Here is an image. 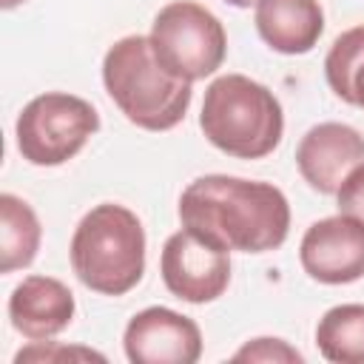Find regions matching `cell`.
Returning a JSON list of instances; mask_svg holds the SVG:
<instances>
[{
    "label": "cell",
    "instance_id": "obj_2",
    "mask_svg": "<svg viewBox=\"0 0 364 364\" xmlns=\"http://www.w3.org/2000/svg\"><path fill=\"white\" fill-rule=\"evenodd\" d=\"M102 85L122 117L142 131L176 128L193 97V82L171 74L145 34H128L105 51Z\"/></svg>",
    "mask_w": 364,
    "mask_h": 364
},
{
    "label": "cell",
    "instance_id": "obj_19",
    "mask_svg": "<svg viewBox=\"0 0 364 364\" xmlns=\"http://www.w3.org/2000/svg\"><path fill=\"white\" fill-rule=\"evenodd\" d=\"M225 3H230V6H236V9H247V6H256V0H225Z\"/></svg>",
    "mask_w": 364,
    "mask_h": 364
},
{
    "label": "cell",
    "instance_id": "obj_18",
    "mask_svg": "<svg viewBox=\"0 0 364 364\" xmlns=\"http://www.w3.org/2000/svg\"><path fill=\"white\" fill-rule=\"evenodd\" d=\"M336 205H338V213L353 216L364 225V162L344 176V182L336 191Z\"/></svg>",
    "mask_w": 364,
    "mask_h": 364
},
{
    "label": "cell",
    "instance_id": "obj_9",
    "mask_svg": "<svg viewBox=\"0 0 364 364\" xmlns=\"http://www.w3.org/2000/svg\"><path fill=\"white\" fill-rule=\"evenodd\" d=\"M131 364H193L202 355V330L171 307L139 310L122 333Z\"/></svg>",
    "mask_w": 364,
    "mask_h": 364
},
{
    "label": "cell",
    "instance_id": "obj_6",
    "mask_svg": "<svg viewBox=\"0 0 364 364\" xmlns=\"http://www.w3.org/2000/svg\"><path fill=\"white\" fill-rule=\"evenodd\" d=\"M148 37L159 63L188 82L216 74L228 54L225 26L196 0H173L162 6Z\"/></svg>",
    "mask_w": 364,
    "mask_h": 364
},
{
    "label": "cell",
    "instance_id": "obj_11",
    "mask_svg": "<svg viewBox=\"0 0 364 364\" xmlns=\"http://www.w3.org/2000/svg\"><path fill=\"white\" fill-rule=\"evenodd\" d=\"M74 293L51 276H26L9 296L11 327L28 341H48L74 321Z\"/></svg>",
    "mask_w": 364,
    "mask_h": 364
},
{
    "label": "cell",
    "instance_id": "obj_13",
    "mask_svg": "<svg viewBox=\"0 0 364 364\" xmlns=\"http://www.w3.org/2000/svg\"><path fill=\"white\" fill-rule=\"evenodd\" d=\"M43 228L31 205L14 193H0V273L23 270L40 250Z\"/></svg>",
    "mask_w": 364,
    "mask_h": 364
},
{
    "label": "cell",
    "instance_id": "obj_14",
    "mask_svg": "<svg viewBox=\"0 0 364 364\" xmlns=\"http://www.w3.org/2000/svg\"><path fill=\"white\" fill-rule=\"evenodd\" d=\"M330 91L355 108H364V23L338 34L324 57Z\"/></svg>",
    "mask_w": 364,
    "mask_h": 364
},
{
    "label": "cell",
    "instance_id": "obj_17",
    "mask_svg": "<svg viewBox=\"0 0 364 364\" xmlns=\"http://www.w3.org/2000/svg\"><path fill=\"white\" fill-rule=\"evenodd\" d=\"M63 358H97V361H105L102 353H94L88 347H63V344H54L51 338L48 341H31V347L20 350L14 355L17 364L23 361H63Z\"/></svg>",
    "mask_w": 364,
    "mask_h": 364
},
{
    "label": "cell",
    "instance_id": "obj_15",
    "mask_svg": "<svg viewBox=\"0 0 364 364\" xmlns=\"http://www.w3.org/2000/svg\"><path fill=\"white\" fill-rule=\"evenodd\" d=\"M316 347L327 361L364 364V304H336L316 324Z\"/></svg>",
    "mask_w": 364,
    "mask_h": 364
},
{
    "label": "cell",
    "instance_id": "obj_1",
    "mask_svg": "<svg viewBox=\"0 0 364 364\" xmlns=\"http://www.w3.org/2000/svg\"><path fill=\"white\" fill-rule=\"evenodd\" d=\"M179 222L219 250L267 253L290 233V205L270 182L208 173L182 191Z\"/></svg>",
    "mask_w": 364,
    "mask_h": 364
},
{
    "label": "cell",
    "instance_id": "obj_12",
    "mask_svg": "<svg viewBox=\"0 0 364 364\" xmlns=\"http://www.w3.org/2000/svg\"><path fill=\"white\" fill-rule=\"evenodd\" d=\"M253 23L267 48L296 57L316 48L324 31L318 0H256Z\"/></svg>",
    "mask_w": 364,
    "mask_h": 364
},
{
    "label": "cell",
    "instance_id": "obj_5",
    "mask_svg": "<svg viewBox=\"0 0 364 364\" xmlns=\"http://www.w3.org/2000/svg\"><path fill=\"white\" fill-rule=\"evenodd\" d=\"M97 131V108L88 100L65 91H46L34 97L14 122L20 156L40 168H54L74 159Z\"/></svg>",
    "mask_w": 364,
    "mask_h": 364
},
{
    "label": "cell",
    "instance_id": "obj_8",
    "mask_svg": "<svg viewBox=\"0 0 364 364\" xmlns=\"http://www.w3.org/2000/svg\"><path fill=\"white\" fill-rule=\"evenodd\" d=\"M299 262L304 273L321 284L364 279V225L344 213L313 222L301 236Z\"/></svg>",
    "mask_w": 364,
    "mask_h": 364
},
{
    "label": "cell",
    "instance_id": "obj_16",
    "mask_svg": "<svg viewBox=\"0 0 364 364\" xmlns=\"http://www.w3.org/2000/svg\"><path fill=\"white\" fill-rule=\"evenodd\" d=\"M236 361H301V353L284 338H253L233 353Z\"/></svg>",
    "mask_w": 364,
    "mask_h": 364
},
{
    "label": "cell",
    "instance_id": "obj_20",
    "mask_svg": "<svg viewBox=\"0 0 364 364\" xmlns=\"http://www.w3.org/2000/svg\"><path fill=\"white\" fill-rule=\"evenodd\" d=\"M20 3H26V0H0L3 9H14V6H20Z\"/></svg>",
    "mask_w": 364,
    "mask_h": 364
},
{
    "label": "cell",
    "instance_id": "obj_10",
    "mask_svg": "<svg viewBox=\"0 0 364 364\" xmlns=\"http://www.w3.org/2000/svg\"><path fill=\"white\" fill-rule=\"evenodd\" d=\"M361 162L364 136L344 122L313 125L296 148V168L301 179L318 193H336L344 176Z\"/></svg>",
    "mask_w": 364,
    "mask_h": 364
},
{
    "label": "cell",
    "instance_id": "obj_3",
    "mask_svg": "<svg viewBox=\"0 0 364 364\" xmlns=\"http://www.w3.org/2000/svg\"><path fill=\"white\" fill-rule=\"evenodd\" d=\"M68 256L88 290L125 296L145 273V228L131 208L102 202L77 222Z\"/></svg>",
    "mask_w": 364,
    "mask_h": 364
},
{
    "label": "cell",
    "instance_id": "obj_7",
    "mask_svg": "<svg viewBox=\"0 0 364 364\" xmlns=\"http://www.w3.org/2000/svg\"><path fill=\"white\" fill-rule=\"evenodd\" d=\"M159 273L171 296L188 304H208L230 284V253L182 228L165 239Z\"/></svg>",
    "mask_w": 364,
    "mask_h": 364
},
{
    "label": "cell",
    "instance_id": "obj_4",
    "mask_svg": "<svg viewBox=\"0 0 364 364\" xmlns=\"http://www.w3.org/2000/svg\"><path fill=\"white\" fill-rule=\"evenodd\" d=\"M199 128L222 154L262 159L282 142L284 111L267 85L245 74H222L205 88Z\"/></svg>",
    "mask_w": 364,
    "mask_h": 364
}]
</instances>
